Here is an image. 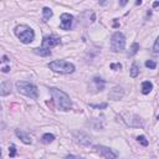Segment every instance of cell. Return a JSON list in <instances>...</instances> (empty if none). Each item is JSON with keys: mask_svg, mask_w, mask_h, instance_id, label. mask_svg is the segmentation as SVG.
Listing matches in <instances>:
<instances>
[{"mask_svg": "<svg viewBox=\"0 0 159 159\" xmlns=\"http://www.w3.org/2000/svg\"><path fill=\"white\" fill-rule=\"evenodd\" d=\"M50 93L52 96V100H54L55 104L57 106V108L61 110V111H70L71 107H72V102H71V98L70 96L56 87H51L50 88Z\"/></svg>", "mask_w": 159, "mask_h": 159, "instance_id": "obj_1", "label": "cell"}, {"mask_svg": "<svg viewBox=\"0 0 159 159\" xmlns=\"http://www.w3.org/2000/svg\"><path fill=\"white\" fill-rule=\"evenodd\" d=\"M60 42H61V39L59 36H56V35L44 36V39H42V46L34 49V52L36 55H40V56H50L51 55L50 49L57 46Z\"/></svg>", "mask_w": 159, "mask_h": 159, "instance_id": "obj_2", "label": "cell"}, {"mask_svg": "<svg viewBox=\"0 0 159 159\" xmlns=\"http://www.w3.org/2000/svg\"><path fill=\"white\" fill-rule=\"evenodd\" d=\"M49 68L54 72L62 73V75H70L75 72V65L65 60H55L49 63Z\"/></svg>", "mask_w": 159, "mask_h": 159, "instance_id": "obj_3", "label": "cell"}, {"mask_svg": "<svg viewBox=\"0 0 159 159\" xmlns=\"http://www.w3.org/2000/svg\"><path fill=\"white\" fill-rule=\"evenodd\" d=\"M15 35L23 44H31L35 39L34 30L27 25H19L15 27Z\"/></svg>", "mask_w": 159, "mask_h": 159, "instance_id": "obj_4", "label": "cell"}, {"mask_svg": "<svg viewBox=\"0 0 159 159\" xmlns=\"http://www.w3.org/2000/svg\"><path fill=\"white\" fill-rule=\"evenodd\" d=\"M16 88L19 91V93L25 94V96L36 100L39 97V92H37V87L35 84L30 83L27 81H17L16 82Z\"/></svg>", "mask_w": 159, "mask_h": 159, "instance_id": "obj_5", "label": "cell"}, {"mask_svg": "<svg viewBox=\"0 0 159 159\" xmlns=\"http://www.w3.org/2000/svg\"><path fill=\"white\" fill-rule=\"evenodd\" d=\"M126 47V37L122 33L117 31L111 37V50L113 52H122Z\"/></svg>", "mask_w": 159, "mask_h": 159, "instance_id": "obj_6", "label": "cell"}, {"mask_svg": "<svg viewBox=\"0 0 159 159\" xmlns=\"http://www.w3.org/2000/svg\"><path fill=\"white\" fill-rule=\"evenodd\" d=\"M93 149L96 153H98L101 157L106 158V159H116L117 158V153H114L111 148L104 147V145H94Z\"/></svg>", "mask_w": 159, "mask_h": 159, "instance_id": "obj_7", "label": "cell"}, {"mask_svg": "<svg viewBox=\"0 0 159 159\" xmlns=\"http://www.w3.org/2000/svg\"><path fill=\"white\" fill-rule=\"evenodd\" d=\"M61 23H60V27L62 30H70L72 27V23H73V16L71 14L67 13H63L60 17Z\"/></svg>", "mask_w": 159, "mask_h": 159, "instance_id": "obj_8", "label": "cell"}, {"mask_svg": "<svg viewBox=\"0 0 159 159\" xmlns=\"http://www.w3.org/2000/svg\"><path fill=\"white\" fill-rule=\"evenodd\" d=\"M73 137H75V141L78 144H81V145L88 147L91 144V138L83 132H75V133H73Z\"/></svg>", "mask_w": 159, "mask_h": 159, "instance_id": "obj_9", "label": "cell"}, {"mask_svg": "<svg viewBox=\"0 0 159 159\" xmlns=\"http://www.w3.org/2000/svg\"><path fill=\"white\" fill-rule=\"evenodd\" d=\"M123 94H124L123 88H122L121 86H116V87H113V88L110 91L108 98H110V100H113V101H118V100H121V98L123 97Z\"/></svg>", "mask_w": 159, "mask_h": 159, "instance_id": "obj_10", "label": "cell"}, {"mask_svg": "<svg viewBox=\"0 0 159 159\" xmlns=\"http://www.w3.org/2000/svg\"><path fill=\"white\" fill-rule=\"evenodd\" d=\"M15 134L17 135V138L23 142V143H25V144H31L33 143V138H31V135H29L27 133H25V132H23V131H20V129H16L15 131Z\"/></svg>", "mask_w": 159, "mask_h": 159, "instance_id": "obj_11", "label": "cell"}, {"mask_svg": "<svg viewBox=\"0 0 159 159\" xmlns=\"http://www.w3.org/2000/svg\"><path fill=\"white\" fill-rule=\"evenodd\" d=\"M10 92H11V83L9 81L0 83V96H8Z\"/></svg>", "mask_w": 159, "mask_h": 159, "instance_id": "obj_12", "label": "cell"}, {"mask_svg": "<svg viewBox=\"0 0 159 159\" xmlns=\"http://www.w3.org/2000/svg\"><path fill=\"white\" fill-rule=\"evenodd\" d=\"M152 90H153V84L151 81H144L142 83V93L143 94H148Z\"/></svg>", "mask_w": 159, "mask_h": 159, "instance_id": "obj_13", "label": "cell"}, {"mask_svg": "<svg viewBox=\"0 0 159 159\" xmlns=\"http://www.w3.org/2000/svg\"><path fill=\"white\" fill-rule=\"evenodd\" d=\"M55 139V135L54 134H50V133H46L42 135V138H41V142L44 143V144H50L51 142H54Z\"/></svg>", "mask_w": 159, "mask_h": 159, "instance_id": "obj_14", "label": "cell"}, {"mask_svg": "<svg viewBox=\"0 0 159 159\" xmlns=\"http://www.w3.org/2000/svg\"><path fill=\"white\" fill-rule=\"evenodd\" d=\"M129 75H131V77H137L139 75V67H138V65H137L135 62L132 63L131 70H129Z\"/></svg>", "mask_w": 159, "mask_h": 159, "instance_id": "obj_15", "label": "cell"}, {"mask_svg": "<svg viewBox=\"0 0 159 159\" xmlns=\"http://www.w3.org/2000/svg\"><path fill=\"white\" fill-rule=\"evenodd\" d=\"M51 16H52V10L50 8H44V9H42V19H44V21H47Z\"/></svg>", "mask_w": 159, "mask_h": 159, "instance_id": "obj_16", "label": "cell"}, {"mask_svg": "<svg viewBox=\"0 0 159 159\" xmlns=\"http://www.w3.org/2000/svg\"><path fill=\"white\" fill-rule=\"evenodd\" d=\"M138 50H139V44H137V42L132 44V46H131V51H129V56L135 55L137 52H138Z\"/></svg>", "mask_w": 159, "mask_h": 159, "instance_id": "obj_17", "label": "cell"}, {"mask_svg": "<svg viewBox=\"0 0 159 159\" xmlns=\"http://www.w3.org/2000/svg\"><path fill=\"white\" fill-rule=\"evenodd\" d=\"M93 82H94V83H97V87H98V90H100V91H101V90H103L104 81H103L101 77H94V78H93Z\"/></svg>", "mask_w": 159, "mask_h": 159, "instance_id": "obj_18", "label": "cell"}, {"mask_svg": "<svg viewBox=\"0 0 159 159\" xmlns=\"http://www.w3.org/2000/svg\"><path fill=\"white\" fill-rule=\"evenodd\" d=\"M145 66H147L148 68L154 70V68L157 67V62H155V61H153V60H148V61H145Z\"/></svg>", "mask_w": 159, "mask_h": 159, "instance_id": "obj_19", "label": "cell"}, {"mask_svg": "<svg viewBox=\"0 0 159 159\" xmlns=\"http://www.w3.org/2000/svg\"><path fill=\"white\" fill-rule=\"evenodd\" d=\"M137 141H138L142 145H144V147H147L148 145V141L145 139V137L144 135H138V137H137Z\"/></svg>", "mask_w": 159, "mask_h": 159, "instance_id": "obj_20", "label": "cell"}, {"mask_svg": "<svg viewBox=\"0 0 159 159\" xmlns=\"http://www.w3.org/2000/svg\"><path fill=\"white\" fill-rule=\"evenodd\" d=\"M15 154H16V148H15L14 144H11L10 148H9V155H10V158H14Z\"/></svg>", "mask_w": 159, "mask_h": 159, "instance_id": "obj_21", "label": "cell"}, {"mask_svg": "<svg viewBox=\"0 0 159 159\" xmlns=\"http://www.w3.org/2000/svg\"><path fill=\"white\" fill-rule=\"evenodd\" d=\"M90 107L96 108V110H102V108H107V103H101V104H91Z\"/></svg>", "mask_w": 159, "mask_h": 159, "instance_id": "obj_22", "label": "cell"}, {"mask_svg": "<svg viewBox=\"0 0 159 159\" xmlns=\"http://www.w3.org/2000/svg\"><path fill=\"white\" fill-rule=\"evenodd\" d=\"M111 68L117 71V70H121V68H122V65H121V63H112V65H111Z\"/></svg>", "mask_w": 159, "mask_h": 159, "instance_id": "obj_23", "label": "cell"}, {"mask_svg": "<svg viewBox=\"0 0 159 159\" xmlns=\"http://www.w3.org/2000/svg\"><path fill=\"white\" fill-rule=\"evenodd\" d=\"M153 51L155 52V54H157V52L159 51V40L157 39L155 41H154V46H153Z\"/></svg>", "mask_w": 159, "mask_h": 159, "instance_id": "obj_24", "label": "cell"}, {"mask_svg": "<svg viewBox=\"0 0 159 159\" xmlns=\"http://www.w3.org/2000/svg\"><path fill=\"white\" fill-rule=\"evenodd\" d=\"M65 159H84V158L78 157V155H72V154H70V155H67Z\"/></svg>", "mask_w": 159, "mask_h": 159, "instance_id": "obj_25", "label": "cell"}, {"mask_svg": "<svg viewBox=\"0 0 159 159\" xmlns=\"http://www.w3.org/2000/svg\"><path fill=\"white\" fill-rule=\"evenodd\" d=\"M9 71H10V67L9 66H6V67L3 68V72H9Z\"/></svg>", "mask_w": 159, "mask_h": 159, "instance_id": "obj_26", "label": "cell"}, {"mask_svg": "<svg viewBox=\"0 0 159 159\" xmlns=\"http://www.w3.org/2000/svg\"><path fill=\"white\" fill-rule=\"evenodd\" d=\"M158 5H159V2H154V3H153V8H157Z\"/></svg>", "mask_w": 159, "mask_h": 159, "instance_id": "obj_27", "label": "cell"}, {"mask_svg": "<svg viewBox=\"0 0 159 159\" xmlns=\"http://www.w3.org/2000/svg\"><path fill=\"white\" fill-rule=\"evenodd\" d=\"M0 111H2V106H0Z\"/></svg>", "mask_w": 159, "mask_h": 159, "instance_id": "obj_28", "label": "cell"}, {"mask_svg": "<svg viewBox=\"0 0 159 159\" xmlns=\"http://www.w3.org/2000/svg\"><path fill=\"white\" fill-rule=\"evenodd\" d=\"M0 154H2V152H0Z\"/></svg>", "mask_w": 159, "mask_h": 159, "instance_id": "obj_29", "label": "cell"}]
</instances>
